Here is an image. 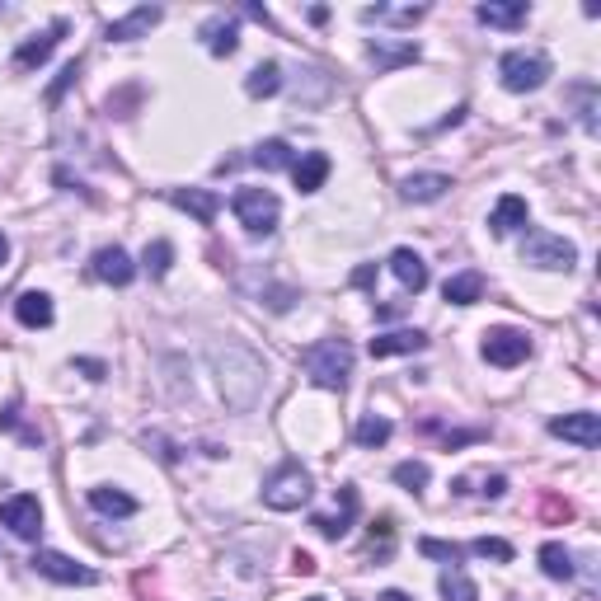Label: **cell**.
Returning <instances> with one entry per match:
<instances>
[{
	"label": "cell",
	"instance_id": "cell-27",
	"mask_svg": "<svg viewBox=\"0 0 601 601\" xmlns=\"http://www.w3.org/2000/svg\"><path fill=\"white\" fill-rule=\"evenodd\" d=\"M240 287H245V292H254V296H268V310H292L296 306L292 287H278V282L259 278V273H245V278H240Z\"/></svg>",
	"mask_w": 601,
	"mask_h": 601
},
{
	"label": "cell",
	"instance_id": "cell-4",
	"mask_svg": "<svg viewBox=\"0 0 601 601\" xmlns=\"http://www.w3.org/2000/svg\"><path fill=\"white\" fill-rule=\"evenodd\" d=\"M231 212L249 235H273L278 231L282 202H278V193H268V188H235Z\"/></svg>",
	"mask_w": 601,
	"mask_h": 601
},
{
	"label": "cell",
	"instance_id": "cell-36",
	"mask_svg": "<svg viewBox=\"0 0 601 601\" xmlns=\"http://www.w3.org/2000/svg\"><path fill=\"white\" fill-rule=\"evenodd\" d=\"M470 555L494 559V564H512V545L498 536H479V540H470Z\"/></svg>",
	"mask_w": 601,
	"mask_h": 601
},
{
	"label": "cell",
	"instance_id": "cell-12",
	"mask_svg": "<svg viewBox=\"0 0 601 601\" xmlns=\"http://www.w3.org/2000/svg\"><path fill=\"white\" fill-rule=\"evenodd\" d=\"M62 33H66V19H57V24H47L43 33H33V38H24L15 52V66L19 71H33V66H43L52 52H57V43H62Z\"/></svg>",
	"mask_w": 601,
	"mask_h": 601
},
{
	"label": "cell",
	"instance_id": "cell-34",
	"mask_svg": "<svg viewBox=\"0 0 601 601\" xmlns=\"http://www.w3.org/2000/svg\"><path fill=\"white\" fill-rule=\"evenodd\" d=\"M174 263V245L170 240H155V245H146V254H141V268L151 273V278H165Z\"/></svg>",
	"mask_w": 601,
	"mask_h": 601
},
{
	"label": "cell",
	"instance_id": "cell-23",
	"mask_svg": "<svg viewBox=\"0 0 601 601\" xmlns=\"http://www.w3.org/2000/svg\"><path fill=\"white\" fill-rule=\"evenodd\" d=\"M15 320L24 324V329H47V324H52V296L47 292H24L15 301Z\"/></svg>",
	"mask_w": 601,
	"mask_h": 601
},
{
	"label": "cell",
	"instance_id": "cell-8",
	"mask_svg": "<svg viewBox=\"0 0 601 601\" xmlns=\"http://www.w3.org/2000/svg\"><path fill=\"white\" fill-rule=\"evenodd\" d=\"M0 526H10L19 540H38L43 531V508H38V498L33 494H15L0 503Z\"/></svg>",
	"mask_w": 601,
	"mask_h": 601
},
{
	"label": "cell",
	"instance_id": "cell-9",
	"mask_svg": "<svg viewBox=\"0 0 601 601\" xmlns=\"http://www.w3.org/2000/svg\"><path fill=\"white\" fill-rule=\"evenodd\" d=\"M33 569L43 573V578H52V583H66V587L99 583V573H94V569H85V564H76V559L57 555V550H38V555H33Z\"/></svg>",
	"mask_w": 601,
	"mask_h": 601
},
{
	"label": "cell",
	"instance_id": "cell-43",
	"mask_svg": "<svg viewBox=\"0 0 601 601\" xmlns=\"http://www.w3.org/2000/svg\"><path fill=\"white\" fill-rule=\"evenodd\" d=\"M292 569H296V573H315V559H310L306 550H296V555H292Z\"/></svg>",
	"mask_w": 601,
	"mask_h": 601
},
{
	"label": "cell",
	"instance_id": "cell-15",
	"mask_svg": "<svg viewBox=\"0 0 601 601\" xmlns=\"http://www.w3.org/2000/svg\"><path fill=\"white\" fill-rule=\"evenodd\" d=\"M170 202L174 207H184L188 216H198L202 226H212L216 212H221V193H212V188H174Z\"/></svg>",
	"mask_w": 601,
	"mask_h": 601
},
{
	"label": "cell",
	"instance_id": "cell-32",
	"mask_svg": "<svg viewBox=\"0 0 601 601\" xmlns=\"http://www.w3.org/2000/svg\"><path fill=\"white\" fill-rule=\"evenodd\" d=\"M437 587H442V597H447V601H479V587L470 583V578H465L456 564L442 573V583H437Z\"/></svg>",
	"mask_w": 601,
	"mask_h": 601
},
{
	"label": "cell",
	"instance_id": "cell-42",
	"mask_svg": "<svg viewBox=\"0 0 601 601\" xmlns=\"http://www.w3.org/2000/svg\"><path fill=\"white\" fill-rule=\"evenodd\" d=\"M376 282V263H362V268H353V287H371Z\"/></svg>",
	"mask_w": 601,
	"mask_h": 601
},
{
	"label": "cell",
	"instance_id": "cell-10",
	"mask_svg": "<svg viewBox=\"0 0 601 601\" xmlns=\"http://www.w3.org/2000/svg\"><path fill=\"white\" fill-rule=\"evenodd\" d=\"M357 508H362L357 489H353V484H343V489H339V512H329V517H310V526H315L324 540H343V536H348V526L357 522Z\"/></svg>",
	"mask_w": 601,
	"mask_h": 601
},
{
	"label": "cell",
	"instance_id": "cell-39",
	"mask_svg": "<svg viewBox=\"0 0 601 601\" xmlns=\"http://www.w3.org/2000/svg\"><path fill=\"white\" fill-rule=\"evenodd\" d=\"M76 76H80V62H71V66H62V76L52 80V90H47V99H52V104H57V99H62L66 90H71V85H76Z\"/></svg>",
	"mask_w": 601,
	"mask_h": 601
},
{
	"label": "cell",
	"instance_id": "cell-33",
	"mask_svg": "<svg viewBox=\"0 0 601 601\" xmlns=\"http://www.w3.org/2000/svg\"><path fill=\"white\" fill-rule=\"evenodd\" d=\"M390 432H395V428H390V418H381V414H367V418H362V423H357V442H362V447H386V442H390Z\"/></svg>",
	"mask_w": 601,
	"mask_h": 601
},
{
	"label": "cell",
	"instance_id": "cell-13",
	"mask_svg": "<svg viewBox=\"0 0 601 601\" xmlns=\"http://www.w3.org/2000/svg\"><path fill=\"white\" fill-rule=\"evenodd\" d=\"M90 268H94V278L108 282V287H127V282L137 278V263L127 259V249H118V245H104V249H99Z\"/></svg>",
	"mask_w": 601,
	"mask_h": 601
},
{
	"label": "cell",
	"instance_id": "cell-30",
	"mask_svg": "<svg viewBox=\"0 0 601 601\" xmlns=\"http://www.w3.org/2000/svg\"><path fill=\"white\" fill-rule=\"evenodd\" d=\"M245 90L254 94V99H273V94L282 90V66L278 62H259L254 71H249Z\"/></svg>",
	"mask_w": 601,
	"mask_h": 601
},
{
	"label": "cell",
	"instance_id": "cell-17",
	"mask_svg": "<svg viewBox=\"0 0 601 601\" xmlns=\"http://www.w3.org/2000/svg\"><path fill=\"white\" fill-rule=\"evenodd\" d=\"M475 15H479V24H489V29H522L526 0H484Z\"/></svg>",
	"mask_w": 601,
	"mask_h": 601
},
{
	"label": "cell",
	"instance_id": "cell-3",
	"mask_svg": "<svg viewBox=\"0 0 601 601\" xmlns=\"http://www.w3.org/2000/svg\"><path fill=\"white\" fill-rule=\"evenodd\" d=\"M310 494H315V479H310V470H301L296 461L278 465L273 475L263 479V503L273 512H296V508H306Z\"/></svg>",
	"mask_w": 601,
	"mask_h": 601
},
{
	"label": "cell",
	"instance_id": "cell-31",
	"mask_svg": "<svg viewBox=\"0 0 601 601\" xmlns=\"http://www.w3.org/2000/svg\"><path fill=\"white\" fill-rule=\"evenodd\" d=\"M428 15V10H423V5H404V10H390V5H367V10H362V19H367V24H376V19H386V24H418V19Z\"/></svg>",
	"mask_w": 601,
	"mask_h": 601
},
{
	"label": "cell",
	"instance_id": "cell-6",
	"mask_svg": "<svg viewBox=\"0 0 601 601\" xmlns=\"http://www.w3.org/2000/svg\"><path fill=\"white\" fill-rule=\"evenodd\" d=\"M522 263H531V268H550V273H569L573 263H578V249H573L564 235L531 231L522 240Z\"/></svg>",
	"mask_w": 601,
	"mask_h": 601
},
{
	"label": "cell",
	"instance_id": "cell-38",
	"mask_svg": "<svg viewBox=\"0 0 601 601\" xmlns=\"http://www.w3.org/2000/svg\"><path fill=\"white\" fill-rule=\"evenodd\" d=\"M418 550H423V555L428 559H447V564H456V559H461V545H447V540H418Z\"/></svg>",
	"mask_w": 601,
	"mask_h": 601
},
{
	"label": "cell",
	"instance_id": "cell-11",
	"mask_svg": "<svg viewBox=\"0 0 601 601\" xmlns=\"http://www.w3.org/2000/svg\"><path fill=\"white\" fill-rule=\"evenodd\" d=\"M160 19H165V10H160V5H137L132 15L113 19V24L104 29V38H108V43H132V38H146V33H151Z\"/></svg>",
	"mask_w": 601,
	"mask_h": 601
},
{
	"label": "cell",
	"instance_id": "cell-28",
	"mask_svg": "<svg viewBox=\"0 0 601 601\" xmlns=\"http://www.w3.org/2000/svg\"><path fill=\"white\" fill-rule=\"evenodd\" d=\"M540 573L555 578V583H569L573 578V555L559 545V540H545V545H540Z\"/></svg>",
	"mask_w": 601,
	"mask_h": 601
},
{
	"label": "cell",
	"instance_id": "cell-2",
	"mask_svg": "<svg viewBox=\"0 0 601 601\" xmlns=\"http://www.w3.org/2000/svg\"><path fill=\"white\" fill-rule=\"evenodd\" d=\"M301 367L315 386L324 390H343L348 386V376H353V343L348 339H320L301 348Z\"/></svg>",
	"mask_w": 601,
	"mask_h": 601
},
{
	"label": "cell",
	"instance_id": "cell-16",
	"mask_svg": "<svg viewBox=\"0 0 601 601\" xmlns=\"http://www.w3.org/2000/svg\"><path fill=\"white\" fill-rule=\"evenodd\" d=\"M428 334L423 329H395V334H376L371 339V357H404V353H423Z\"/></svg>",
	"mask_w": 601,
	"mask_h": 601
},
{
	"label": "cell",
	"instance_id": "cell-22",
	"mask_svg": "<svg viewBox=\"0 0 601 601\" xmlns=\"http://www.w3.org/2000/svg\"><path fill=\"white\" fill-rule=\"evenodd\" d=\"M329 170H334V165H329V155L310 151V155H301V160L292 165V179H296V188H301V193H315V188H324Z\"/></svg>",
	"mask_w": 601,
	"mask_h": 601
},
{
	"label": "cell",
	"instance_id": "cell-46",
	"mask_svg": "<svg viewBox=\"0 0 601 601\" xmlns=\"http://www.w3.org/2000/svg\"><path fill=\"white\" fill-rule=\"evenodd\" d=\"M310 601H324V597H310Z\"/></svg>",
	"mask_w": 601,
	"mask_h": 601
},
{
	"label": "cell",
	"instance_id": "cell-24",
	"mask_svg": "<svg viewBox=\"0 0 601 601\" xmlns=\"http://www.w3.org/2000/svg\"><path fill=\"white\" fill-rule=\"evenodd\" d=\"M90 508L104 512V517H132V512H137V498L113 489V484H99V489H90Z\"/></svg>",
	"mask_w": 601,
	"mask_h": 601
},
{
	"label": "cell",
	"instance_id": "cell-41",
	"mask_svg": "<svg viewBox=\"0 0 601 601\" xmlns=\"http://www.w3.org/2000/svg\"><path fill=\"white\" fill-rule=\"evenodd\" d=\"M545 517H550V522H569L573 508L569 503H559V498H545Z\"/></svg>",
	"mask_w": 601,
	"mask_h": 601
},
{
	"label": "cell",
	"instance_id": "cell-20",
	"mask_svg": "<svg viewBox=\"0 0 601 601\" xmlns=\"http://www.w3.org/2000/svg\"><path fill=\"white\" fill-rule=\"evenodd\" d=\"M390 273L404 282V292H414V296L428 287V263L418 259L414 249H395V254H390Z\"/></svg>",
	"mask_w": 601,
	"mask_h": 601
},
{
	"label": "cell",
	"instance_id": "cell-14",
	"mask_svg": "<svg viewBox=\"0 0 601 601\" xmlns=\"http://www.w3.org/2000/svg\"><path fill=\"white\" fill-rule=\"evenodd\" d=\"M550 432L564 437V442H578V447H597L601 442V418L597 414H564V418H550Z\"/></svg>",
	"mask_w": 601,
	"mask_h": 601
},
{
	"label": "cell",
	"instance_id": "cell-7",
	"mask_svg": "<svg viewBox=\"0 0 601 601\" xmlns=\"http://www.w3.org/2000/svg\"><path fill=\"white\" fill-rule=\"evenodd\" d=\"M479 353H484V362H494V367H522L526 357H531V334H526V329H512V324H498V329L484 334Z\"/></svg>",
	"mask_w": 601,
	"mask_h": 601
},
{
	"label": "cell",
	"instance_id": "cell-45",
	"mask_svg": "<svg viewBox=\"0 0 601 601\" xmlns=\"http://www.w3.org/2000/svg\"><path fill=\"white\" fill-rule=\"evenodd\" d=\"M381 601H409L404 592H381Z\"/></svg>",
	"mask_w": 601,
	"mask_h": 601
},
{
	"label": "cell",
	"instance_id": "cell-25",
	"mask_svg": "<svg viewBox=\"0 0 601 601\" xmlns=\"http://www.w3.org/2000/svg\"><path fill=\"white\" fill-rule=\"evenodd\" d=\"M249 160H254V165H259V170H292L296 165V151L292 146H287V141L282 137H268V141H259V146H254V155H249Z\"/></svg>",
	"mask_w": 601,
	"mask_h": 601
},
{
	"label": "cell",
	"instance_id": "cell-35",
	"mask_svg": "<svg viewBox=\"0 0 601 601\" xmlns=\"http://www.w3.org/2000/svg\"><path fill=\"white\" fill-rule=\"evenodd\" d=\"M428 479H432V470L423 461H400V465H395V484H400V489H409V494H418Z\"/></svg>",
	"mask_w": 601,
	"mask_h": 601
},
{
	"label": "cell",
	"instance_id": "cell-40",
	"mask_svg": "<svg viewBox=\"0 0 601 601\" xmlns=\"http://www.w3.org/2000/svg\"><path fill=\"white\" fill-rule=\"evenodd\" d=\"M76 371H85L90 381H104V376H108V367H104V362H99V357H80V362H76Z\"/></svg>",
	"mask_w": 601,
	"mask_h": 601
},
{
	"label": "cell",
	"instance_id": "cell-29",
	"mask_svg": "<svg viewBox=\"0 0 601 601\" xmlns=\"http://www.w3.org/2000/svg\"><path fill=\"white\" fill-rule=\"evenodd\" d=\"M442 296H447L451 306H475L479 296H484V278L479 273H456V278H447Z\"/></svg>",
	"mask_w": 601,
	"mask_h": 601
},
{
	"label": "cell",
	"instance_id": "cell-26",
	"mask_svg": "<svg viewBox=\"0 0 601 601\" xmlns=\"http://www.w3.org/2000/svg\"><path fill=\"white\" fill-rule=\"evenodd\" d=\"M371 62H376V71H395V66H404V62H418V47L376 38V43H371Z\"/></svg>",
	"mask_w": 601,
	"mask_h": 601
},
{
	"label": "cell",
	"instance_id": "cell-37",
	"mask_svg": "<svg viewBox=\"0 0 601 601\" xmlns=\"http://www.w3.org/2000/svg\"><path fill=\"white\" fill-rule=\"evenodd\" d=\"M390 540H395V522H390V517H381V522L371 526L367 555H376V559H390Z\"/></svg>",
	"mask_w": 601,
	"mask_h": 601
},
{
	"label": "cell",
	"instance_id": "cell-21",
	"mask_svg": "<svg viewBox=\"0 0 601 601\" xmlns=\"http://www.w3.org/2000/svg\"><path fill=\"white\" fill-rule=\"evenodd\" d=\"M451 188L447 174H404L400 179V198L404 202H437Z\"/></svg>",
	"mask_w": 601,
	"mask_h": 601
},
{
	"label": "cell",
	"instance_id": "cell-18",
	"mask_svg": "<svg viewBox=\"0 0 601 601\" xmlns=\"http://www.w3.org/2000/svg\"><path fill=\"white\" fill-rule=\"evenodd\" d=\"M202 43H207V52H212V57H231L235 47H240V24H235V19H226V15L207 19V24H202Z\"/></svg>",
	"mask_w": 601,
	"mask_h": 601
},
{
	"label": "cell",
	"instance_id": "cell-19",
	"mask_svg": "<svg viewBox=\"0 0 601 601\" xmlns=\"http://www.w3.org/2000/svg\"><path fill=\"white\" fill-rule=\"evenodd\" d=\"M526 216H531V207H526V198H517V193H503L494 207V216H489V231L494 235H512L526 226Z\"/></svg>",
	"mask_w": 601,
	"mask_h": 601
},
{
	"label": "cell",
	"instance_id": "cell-44",
	"mask_svg": "<svg viewBox=\"0 0 601 601\" xmlns=\"http://www.w3.org/2000/svg\"><path fill=\"white\" fill-rule=\"evenodd\" d=\"M10 259V240H5V235H0V263Z\"/></svg>",
	"mask_w": 601,
	"mask_h": 601
},
{
	"label": "cell",
	"instance_id": "cell-5",
	"mask_svg": "<svg viewBox=\"0 0 601 601\" xmlns=\"http://www.w3.org/2000/svg\"><path fill=\"white\" fill-rule=\"evenodd\" d=\"M498 76H503V90L531 94L550 80V57L545 52H503L498 57Z\"/></svg>",
	"mask_w": 601,
	"mask_h": 601
},
{
	"label": "cell",
	"instance_id": "cell-1",
	"mask_svg": "<svg viewBox=\"0 0 601 601\" xmlns=\"http://www.w3.org/2000/svg\"><path fill=\"white\" fill-rule=\"evenodd\" d=\"M207 362L216 371V386H221V400L231 414H249L254 404L263 400V390H268V367H263V357L249 348V343H212L207 348Z\"/></svg>",
	"mask_w": 601,
	"mask_h": 601
}]
</instances>
